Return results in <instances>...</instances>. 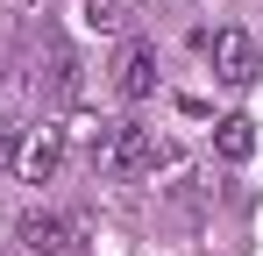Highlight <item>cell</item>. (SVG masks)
Segmentation results:
<instances>
[{"label":"cell","instance_id":"6da1fadb","mask_svg":"<svg viewBox=\"0 0 263 256\" xmlns=\"http://www.w3.org/2000/svg\"><path fill=\"white\" fill-rule=\"evenodd\" d=\"M92 164L107 171V178H142V171L164 164V142H157V128H142V121H114L107 142L92 150Z\"/></svg>","mask_w":263,"mask_h":256},{"label":"cell","instance_id":"7a4b0ae2","mask_svg":"<svg viewBox=\"0 0 263 256\" xmlns=\"http://www.w3.org/2000/svg\"><path fill=\"white\" fill-rule=\"evenodd\" d=\"M14 235H22L29 256H79L86 249V221H79V213H50V207H29Z\"/></svg>","mask_w":263,"mask_h":256},{"label":"cell","instance_id":"3957f363","mask_svg":"<svg viewBox=\"0 0 263 256\" xmlns=\"http://www.w3.org/2000/svg\"><path fill=\"white\" fill-rule=\"evenodd\" d=\"M36 93L57 100V107H71V100L86 93V71H79V50H71V43H43V57H36Z\"/></svg>","mask_w":263,"mask_h":256},{"label":"cell","instance_id":"277c9868","mask_svg":"<svg viewBox=\"0 0 263 256\" xmlns=\"http://www.w3.org/2000/svg\"><path fill=\"white\" fill-rule=\"evenodd\" d=\"M206 50H214V79L220 85H256L263 79V57H256V43L242 36V29H214Z\"/></svg>","mask_w":263,"mask_h":256},{"label":"cell","instance_id":"5b68a950","mask_svg":"<svg viewBox=\"0 0 263 256\" xmlns=\"http://www.w3.org/2000/svg\"><path fill=\"white\" fill-rule=\"evenodd\" d=\"M57 164H64V128H29V135H22L14 171H22L29 185H50V178H57Z\"/></svg>","mask_w":263,"mask_h":256},{"label":"cell","instance_id":"8992f818","mask_svg":"<svg viewBox=\"0 0 263 256\" xmlns=\"http://www.w3.org/2000/svg\"><path fill=\"white\" fill-rule=\"evenodd\" d=\"M114 85H121V100H149V93H157V43L128 36L121 64H114Z\"/></svg>","mask_w":263,"mask_h":256},{"label":"cell","instance_id":"52a82bcc","mask_svg":"<svg viewBox=\"0 0 263 256\" xmlns=\"http://www.w3.org/2000/svg\"><path fill=\"white\" fill-rule=\"evenodd\" d=\"M214 150H220V164H249V157H256V121H249V114L214 121Z\"/></svg>","mask_w":263,"mask_h":256},{"label":"cell","instance_id":"ba28073f","mask_svg":"<svg viewBox=\"0 0 263 256\" xmlns=\"http://www.w3.org/2000/svg\"><path fill=\"white\" fill-rule=\"evenodd\" d=\"M135 14H142V0H86V29H100V36H128Z\"/></svg>","mask_w":263,"mask_h":256},{"label":"cell","instance_id":"9c48e42d","mask_svg":"<svg viewBox=\"0 0 263 256\" xmlns=\"http://www.w3.org/2000/svg\"><path fill=\"white\" fill-rule=\"evenodd\" d=\"M14 157H22V128L0 121V171H14Z\"/></svg>","mask_w":263,"mask_h":256},{"label":"cell","instance_id":"30bf717a","mask_svg":"<svg viewBox=\"0 0 263 256\" xmlns=\"http://www.w3.org/2000/svg\"><path fill=\"white\" fill-rule=\"evenodd\" d=\"M22 7H50V0H22Z\"/></svg>","mask_w":263,"mask_h":256}]
</instances>
